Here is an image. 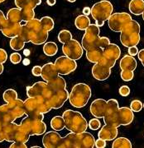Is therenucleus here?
<instances>
[{
	"label": "nucleus",
	"instance_id": "f257e3e1",
	"mask_svg": "<svg viewBox=\"0 0 144 148\" xmlns=\"http://www.w3.org/2000/svg\"><path fill=\"white\" fill-rule=\"evenodd\" d=\"M51 110L47 99L42 96L28 97L26 101H24L25 114L32 119L43 120L44 114L48 113Z\"/></svg>",
	"mask_w": 144,
	"mask_h": 148
},
{
	"label": "nucleus",
	"instance_id": "f03ea898",
	"mask_svg": "<svg viewBox=\"0 0 144 148\" xmlns=\"http://www.w3.org/2000/svg\"><path fill=\"white\" fill-rule=\"evenodd\" d=\"M95 137L88 132L80 133L70 132L62 138L61 148H93L95 147Z\"/></svg>",
	"mask_w": 144,
	"mask_h": 148
},
{
	"label": "nucleus",
	"instance_id": "7ed1b4c3",
	"mask_svg": "<svg viewBox=\"0 0 144 148\" xmlns=\"http://www.w3.org/2000/svg\"><path fill=\"white\" fill-rule=\"evenodd\" d=\"M99 27L96 24H90L87 27L81 40V45L84 49L88 50L91 48H105L110 44V40L107 37L99 36Z\"/></svg>",
	"mask_w": 144,
	"mask_h": 148
},
{
	"label": "nucleus",
	"instance_id": "20e7f679",
	"mask_svg": "<svg viewBox=\"0 0 144 148\" xmlns=\"http://www.w3.org/2000/svg\"><path fill=\"white\" fill-rule=\"evenodd\" d=\"M134 111L128 107H121L104 117V121L105 124L118 127L129 125L134 121Z\"/></svg>",
	"mask_w": 144,
	"mask_h": 148
},
{
	"label": "nucleus",
	"instance_id": "39448f33",
	"mask_svg": "<svg viewBox=\"0 0 144 148\" xmlns=\"http://www.w3.org/2000/svg\"><path fill=\"white\" fill-rule=\"evenodd\" d=\"M62 117L65 120V128L70 132L80 133L86 132L88 128L86 118L78 111L67 110L63 113Z\"/></svg>",
	"mask_w": 144,
	"mask_h": 148
},
{
	"label": "nucleus",
	"instance_id": "423d86ee",
	"mask_svg": "<svg viewBox=\"0 0 144 148\" xmlns=\"http://www.w3.org/2000/svg\"><path fill=\"white\" fill-rule=\"evenodd\" d=\"M92 95V90L86 83L75 84L69 93L70 104L75 108H83L87 105Z\"/></svg>",
	"mask_w": 144,
	"mask_h": 148
},
{
	"label": "nucleus",
	"instance_id": "0eeeda50",
	"mask_svg": "<svg viewBox=\"0 0 144 148\" xmlns=\"http://www.w3.org/2000/svg\"><path fill=\"white\" fill-rule=\"evenodd\" d=\"M120 33V41L123 46L128 48L138 45L140 41V25L137 21L132 19Z\"/></svg>",
	"mask_w": 144,
	"mask_h": 148
},
{
	"label": "nucleus",
	"instance_id": "6e6552de",
	"mask_svg": "<svg viewBox=\"0 0 144 148\" xmlns=\"http://www.w3.org/2000/svg\"><path fill=\"white\" fill-rule=\"evenodd\" d=\"M113 11V7L109 1L101 0L99 3H96L93 5L91 8V15L94 20L95 21V24L99 27H103L104 21H108V19L112 15Z\"/></svg>",
	"mask_w": 144,
	"mask_h": 148
},
{
	"label": "nucleus",
	"instance_id": "1a4fd4ad",
	"mask_svg": "<svg viewBox=\"0 0 144 148\" xmlns=\"http://www.w3.org/2000/svg\"><path fill=\"white\" fill-rule=\"evenodd\" d=\"M22 127L30 136H39L46 132L47 124L43 120H38L31 117H25L20 123Z\"/></svg>",
	"mask_w": 144,
	"mask_h": 148
},
{
	"label": "nucleus",
	"instance_id": "9d476101",
	"mask_svg": "<svg viewBox=\"0 0 144 148\" xmlns=\"http://www.w3.org/2000/svg\"><path fill=\"white\" fill-rule=\"evenodd\" d=\"M132 21L130 14L127 12H116L108 19L109 27L114 32H121L124 27Z\"/></svg>",
	"mask_w": 144,
	"mask_h": 148
},
{
	"label": "nucleus",
	"instance_id": "9b49d317",
	"mask_svg": "<svg viewBox=\"0 0 144 148\" xmlns=\"http://www.w3.org/2000/svg\"><path fill=\"white\" fill-rule=\"evenodd\" d=\"M121 55V49L115 44H109L103 49V57L100 63L111 68L115 65L117 59Z\"/></svg>",
	"mask_w": 144,
	"mask_h": 148
},
{
	"label": "nucleus",
	"instance_id": "f8f14e48",
	"mask_svg": "<svg viewBox=\"0 0 144 148\" xmlns=\"http://www.w3.org/2000/svg\"><path fill=\"white\" fill-rule=\"evenodd\" d=\"M83 49H84L79 43V41H77L74 39H71L67 43L63 44V46H62V52L65 55L74 59L75 61L82 57L83 53H84Z\"/></svg>",
	"mask_w": 144,
	"mask_h": 148
},
{
	"label": "nucleus",
	"instance_id": "ddd939ff",
	"mask_svg": "<svg viewBox=\"0 0 144 148\" xmlns=\"http://www.w3.org/2000/svg\"><path fill=\"white\" fill-rule=\"evenodd\" d=\"M55 65L58 73L61 75H68L77 69V64L75 60L65 55L56 58L55 61Z\"/></svg>",
	"mask_w": 144,
	"mask_h": 148
},
{
	"label": "nucleus",
	"instance_id": "4468645a",
	"mask_svg": "<svg viewBox=\"0 0 144 148\" xmlns=\"http://www.w3.org/2000/svg\"><path fill=\"white\" fill-rule=\"evenodd\" d=\"M51 94L52 90L49 88L47 82H38L32 86L27 87V97L42 96L48 100Z\"/></svg>",
	"mask_w": 144,
	"mask_h": 148
},
{
	"label": "nucleus",
	"instance_id": "2eb2a0df",
	"mask_svg": "<svg viewBox=\"0 0 144 148\" xmlns=\"http://www.w3.org/2000/svg\"><path fill=\"white\" fill-rule=\"evenodd\" d=\"M69 99V92L66 89L56 90L52 92L51 95L48 99L49 104L51 107V109L57 110L61 108L65 102Z\"/></svg>",
	"mask_w": 144,
	"mask_h": 148
},
{
	"label": "nucleus",
	"instance_id": "dca6fc26",
	"mask_svg": "<svg viewBox=\"0 0 144 148\" xmlns=\"http://www.w3.org/2000/svg\"><path fill=\"white\" fill-rule=\"evenodd\" d=\"M42 144L43 147L46 148H61L62 137L57 131H50L44 134Z\"/></svg>",
	"mask_w": 144,
	"mask_h": 148
},
{
	"label": "nucleus",
	"instance_id": "f3484780",
	"mask_svg": "<svg viewBox=\"0 0 144 148\" xmlns=\"http://www.w3.org/2000/svg\"><path fill=\"white\" fill-rule=\"evenodd\" d=\"M108 112V103L104 99H96L91 103L90 113L98 119H104Z\"/></svg>",
	"mask_w": 144,
	"mask_h": 148
},
{
	"label": "nucleus",
	"instance_id": "a211bd4d",
	"mask_svg": "<svg viewBox=\"0 0 144 148\" xmlns=\"http://www.w3.org/2000/svg\"><path fill=\"white\" fill-rule=\"evenodd\" d=\"M91 71L94 78L99 81H104L108 79L111 74V68L108 67L100 62L94 64Z\"/></svg>",
	"mask_w": 144,
	"mask_h": 148
},
{
	"label": "nucleus",
	"instance_id": "6ab92c4d",
	"mask_svg": "<svg viewBox=\"0 0 144 148\" xmlns=\"http://www.w3.org/2000/svg\"><path fill=\"white\" fill-rule=\"evenodd\" d=\"M21 23H14L6 19L5 23L2 27L1 32L3 34V36L8 38H13L19 35V32L21 30Z\"/></svg>",
	"mask_w": 144,
	"mask_h": 148
},
{
	"label": "nucleus",
	"instance_id": "aec40b11",
	"mask_svg": "<svg viewBox=\"0 0 144 148\" xmlns=\"http://www.w3.org/2000/svg\"><path fill=\"white\" fill-rule=\"evenodd\" d=\"M118 133V130L117 127L105 124L99 131L98 137L99 138L104 139L105 141H112L117 138Z\"/></svg>",
	"mask_w": 144,
	"mask_h": 148
},
{
	"label": "nucleus",
	"instance_id": "412c9836",
	"mask_svg": "<svg viewBox=\"0 0 144 148\" xmlns=\"http://www.w3.org/2000/svg\"><path fill=\"white\" fill-rule=\"evenodd\" d=\"M59 76L58 72L56 70V65L51 62H49L47 64H44L42 67V74L41 77L45 82H48L51 80Z\"/></svg>",
	"mask_w": 144,
	"mask_h": 148
},
{
	"label": "nucleus",
	"instance_id": "4be33fe9",
	"mask_svg": "<svg viewBox=\"0 0 144 148\" xmlns=\"http://www.w3.org/2000/svg\"><path fill=\"white\" fill-rule=\"evenodd\" d=\"M86 51V58L87 59L93 63L96 64L100 62L103 57V49L99 47H94L91 48Z\"/></svg>",
	"mask_w": 144,
	"mask_h": 148
},
{
	"label": "nucleus",
	"instance_id": "5701e85b",
	"mask_svg": "<svg viewBox=\"0 0 144 148\" xmlns=\"http://www.w3.org/2000/svg\"><path fill=\"white\" fill-rule=\"evenodd\" d=\"M120 69L122 70H129L134 71L137 68V60L131 55H124L121 58L119 63Z\"/></svg>",
	"mask_w": 144,
	"mask_h": 148
},
{
	"label": "nucleus",
	"instance_id": "b1692460",
	"mask_svg": "<svg viewBox=\"0 0 144 148\" xmlns=\"http://www.w3.org/2000/svg\"><path fill=\"white\" fill-rule=\"evenodd\" d=\"M47 83L49 88L52 90V92L56 91V90L66 89V82L61 76H58L57 77L51 80V81H48L47 82Z\"/></svg>",
	"mask_w": 144,
	"mask_h": 148
},
{
	"label": "nucleus",
	"instance_id": "393cba45",
	"mask_svg": "<svg viewBox=\"0 0 144 148\" xmlns=\"http://www.w3.org/2000/svg\"><path fill=\"white\" fill-rule=\"evenodd\" d=\"M48 39V32L45 30H41L38 32H33L32 33V37L31 40V43L33 45H40L45 44Z\"/></svg>",
	"mask_w": 144,
	"mask_h": 148
},
{
	"label": "nucleus",
	"instance_id": "a878e982",
	"mask_svg": "<svg viewBox=\"0 0 144 148\" xmlns=\"http://www.w3.org/2000/svg\"><path fill=\"white\" fill-rule=\"evenodd\" d=\"M128 8L134 15H142L144 11V0H131Z\"/></svg>",
	"mask_w": 144,
	"mask_h": 148
},
{
	"label": "nucleus",
	"instance_id": "bb28decb",
	"mask_svg": "<svg viewBox=\"0 0 144 148\" xmlns=\"http://www.w3.org/2000/svg\"><path fill=\"white\" fill-rule=\"evenodd\" d=\"M29 138H30V135L22 127L20 124L19 125L17 124L13 134V142H21V143H26L29 140Z\"/></svg>",
	"mask_w": 144,
	"mask_h": 148
},
{
	"label": "nucleus",
	"instance_id": "cd10ccee",
	"mask_svg": "<svg viewBox=\"0 0 144 148\" xmlns=\"http://www.w3.org/2000/svg\"><path fill=\"white\" fill-rule=\"evenodd\" d=\"M14 3L18 8L34 9L36 7L41 4L42 0H14Z\"/></svg>",
	"mask_w": 144,
	"mask_h": 148
},
{
	"label": "nucleus",
	"instance_id": "c85d7f7f",
	"mask_svg": "<svg viewBox=\"0 0 144 148\" xmlns=\"http://www.w3.org/2000/svg\"><path fill=\"white\" fill-rule=\"evenodd\" d=\"M7 19L14 23H21L22 21L21 8H11L7 13Z\"/></svg>",
	"mask_w": 144,
	"mask_h": 148
},
{
	"label": "nucleus",
	"instance_id": "c756f323",
	"mask_svg": "<svg viewBox=\"0 0 144 148\" xmlns=\"http://www.w3.org/2000/svg\"><path fill=\"white\" fill-rule=\"evenodd\" d=\"M90 20L86 15H80L75 20V26L80 31H86L87 27L90 25Z\"/></svg>",
	"mask_w": 144,
	"mask_h": 148
},
{
	"label": "nucleus",
	"instance_id": "7c9ffc66",
	"mask_svg": "<svg viewBox=\"0 0 144 148\" xmlns=\"http://www.w3.org/2000/svg\"><path fill=\"white\" fill-rule=\"evenodd\" d=\"M58 51V46L55 42H46L43 46V53L47 56L52 57L56 55Z\"/></svg>",
	"mask_w": 144,
	"mask_h": 148
},
{
	"label": "nucleus",
	"instance_id": "2f4dec72",
	"mask_svg": "<svg viewBox=\"0 0 144 148\" xmlns=\"http://www.w3.org/2000/svg\"><path fill=\"white\" fill-rule=\"evenodd\" d=\"M32 33H33V32L25 24V25H22L21 26V30H20L18 36L20 37L25 43L31 42Z\"/></svg>",
	"mask_w": 144,
	"mask_h": 148
},
{
	"label": "nucleus",
	"instance_id": "473e14b6",
	"mask_svg": "<svg viewBox=\"0 0 144 148\" xmlns=\"http://www.w3.org/2000/svg\"><path fill=\"white\" fill-rule=\"evenodd\" d=\"M51 127L55 131H61L63 130L65 125V120L62 116H55L51 120Z\"/></svg>",
	"mask_w": 144,
	"mask_h": 148
},
{
	"label": "nucleus",
	"instance_id": "72a5a7b5",
	"mask_svg": "<svg viewBox=\"0 0 144 148\" xmlns=\"http://www.w3.org/2000/svg\"><path fill=\"white\" fill-rule=\"evenodd\" d=\"M132 143L126 138H115L112 144L113 148H132Z\"/></svg>",
	"mask_w": 144,
	"mask_h": 148
},
{
	"label": "nucleus",
	"instance_id": "f704fd0d",
	"mask_svg": "<svg viewBox=\"0 0 144 148\" xmlns=\"http://www.w3.org/2000/svg\"><path fill=\"white\" fill-rule=\"evenodd\" d=\"M24 45H25V42L18 36L11 38L10 47L12 49L15 51H20L24 48Z\"/></svg>",
	"mask_w": 144,
	"mask_h": 148
},
{
	"label": "nucleus",
	"instance_id": "c9c22d12",
	"mask_svg": "<svg viewBox=\"0 0 144 148\" xmlns=\"http://www.w3.org/2000/svg\"><path fill=\"white\" fill-rule=\"evenodd\" d=\"M41 23H42V27L43 30L47 31V32H51L52 31L54 28V21L53 19L51 16H43L40 19Z\"/></svg>",
	"mask_w": 144,
	"mask_h": 148
},
{
	"label": "nucleus",
	"instance_id": "e433bc0d",
	"mask_svg": "<svg viewBox=\"0 0 144 148\" xmlns=\"http://www.w3.org/2000/svg\"><path fill=\"white\" fill-rule=\"evenodd\" d=\"M3 100L6 103H8V102L16 100L17 98V93L16 90H13V89H8L3 92Z\"/></svg>",
	"mask_w": 144,
	"mask_h": 148
},
{
	"label": "nucleus",
	"instance_id": "4c0bfd02",
	"mask_svg": "<svg viewBox=\"0 0 144 148\" xmlns=\"http://www.w3.org/2000/svg\"><path fill=\"white\" fill-rule=\"evenodd\" d=\"M26 25L32 30V32H38V31L42 30L41 21L39 19L35 18V17L32 20H30L29 21L26 22Z\"/></svg>",
	"mask_w": 144,
	"mask_h": 148
},
{
	"label": "nucleus",
	"instance_id": "58836bf2",
	"mask_svg": "<svg viewBox=\"0 0 144 148\" xmlns=\"http://www.w3.org/2000/svg\"><path fill=\"white\" fill-rule=\"evenodd\" d=\"M72 39V34L68 30H62L59 32L58 40L61 44H65L70 41Z\"/></svg>",
	"mask_w": 144,
	"mask_h": 148
},
{
	"label": "nucleus",
	"instance_id": "ea45409f",
	"mask_svg": "<svg viewBox=\"0 0 144 148\" xmlns=\"http://www.w3.org/2000/svg\"><path fill=\"white\" fill-rule=\"evenodd\" d=\"M22 21L27 22L30 20L35 17V12L34 9H28V8H22Z\"/></svg>",
	"mask_w": 144,
	"mask_h": 148
},
{
	"label": "nucleus",
	"instance_id": "a19ab883",
	"mask_svg": "<svg viewBox=\"0 0 144 148\" xmlns=\"http://www.w3.org/2000/svg\"><path fill=\"white\" fill-rule=\"evenodd\" d=\"M107 103H108V112H107V114H109L110 113H112V112L116 110L117 109L119 108L118 102L115 99H110V100H109V101H107Z\"/></svg>",
	"mask_w": 144,
	"mask_h": 148
},
{
	"label": "nucleus",
	"instance_id": "79ce46f5",
	"mask_svg": "<svg viewBox=\"0 0 144 148\" xmlns=\"http://www.w3.org/2000/svg\"><path fill=\"white\" fill-rule=\"evenodd\" d=\"M120 77L122 80L124 82H130L132 81L134 77V71H129V70H122L121 73H120Z\"/></svg>",
	"mask_w": 144,
	"mask_h": 148
},
{
	"label": "nucleus",
	"instance_id": "37998d69",
	"mask_svg": "<svg viewBox=\"0 0 144 148\" xmlns=\"http://www.w3.org/2000/svg\"><path fill=\"white\" fill-rule=\"evenodd\" d=\"M143 108V103L139 100H134L130 104V109L134 112H139Z\"/></svg>",
	"mask_w": 144,
	"mask_h": 148
},
{
	"label": "nucleus",
	"instance_id": "c03bdc74",
	"mask_svg": "<svg viewBox=\"0 0 144 148\" xmlns=\"http://www.w3.org/2000/svg\"><path fill=\"white\" fill-rule=\"evenodd\" d=\"M88 126L90 127L91 130H98L101 127V123L98 118H95L90 120V122L88 123Z\"/></svg>",
	"mask_w": 144,
	"mask_h": 148
},
{
	"label": "nucleus",
	"instance_id": "a18cd8bd",
	"mask_svg": "<svg viewBox=\"0 0 144 148\" xmlns=\"http://www.w3.org/2000/svg\"><path fill=\"white\" fill-rule=\"evenodd\" d=\"M10 61L13 64H18L22 61V56L21 54L17 52L13 53L10 55Z\"/></svg>",
	"mask_w": 144,
	"mask_h": 148
},
{
	"label": "nucleus",
	"instance_id": "49530a36",
	"mask_svg": "<svg viewBox=\"0 0 144 148\" xmlns=\"http://www.w3.org/2000/svg\"><path fill=\"white\" fill-rule=\"evenodd\" d=\"M118 92H119L120 95H122V96H124V97H125V96H128V95L130 94V88L128 87V86L124 85V86H122L119 88Z\"/></svg>",
	"mask_w": 144,
	"mask_h": 148
},
{
	"label": "nucleus",
	"instance_id": "de8ad7c7",
	"mask_svg": "<svg viewBox=\"0 0 144 148\" xmlns=\"http://www.w3.org/2000/svg\"><path fill=\"white\" fill-rule=\"evenodd\" d=\"M32 73L35 77H41V74H42V67L39 66V65L34 66L32 69Z\"/></svg>",
	"mask_w": 144,
	"mask_h": 148
},
{
	"label": "nucleus",
	"instance_id": "09e8293b",
	"mask_svg": "<svg viewBox=\"0 0 144 148\" xmlns=\"http://www.w3.org/2000/svg\"><path fill=\"white\" fill-rule=\"evenodd\" d=\"M8 59V53L3 49H0V63L4 64Z\"/></svg>",
	"mask_w": 144,
	"mask_h": 148
},
{
	"label": "nucleus",
	"instance_id": "8fccbe9b",
	"mask_svg": "<svg viewBox=\"0 0 144 148\" xmlns=\"http://www.w3.org/2000/svg\"><path fill=\"white\" fill-rule=\"evenodd\" d=\"M95 147L97 148H104L106 147V141L101 138H98V140L95 141Z\"/></svg>",
	"mask_w": 144,
	"mask_h": 148
},
{
	"label": "nucleus",
	"instance_id": "3c124183",
	"mask_svg": "<svg viewBox=\"0 0 144 148\" xmlns=\"http://www.w3.org/2000/svg\"><path fill=\"white\" fill-rule=\"evenodd\" d=\"M26 143L21 142H13L10 145V148H27Z\"/></svg>",
	"mask_w": 144,
	"mask_h": 148
},
{
	"label": "nucleus",
	"instance_id": "603ef678",
	"mask_svg": "<svg viewBox=\"0 0 144 148\" xmlns=\"http://www.w3.org/2000/svg\"><path fill=\"white\" fill-rule=\"evenodd\" d=\"M128 53H129V55H131V56L138 55V47H137L136 45H135V46L128 47Z\"/></svg>",
	"mask_w": 144,
	"mask_h": 148
},
{
	"label": "nucleus",
	"instance_id": "864d4df0",
	"mask_svg": "<svg viewBox=\"0 0 144 148\" xmlns=\"http://www.w3.org/2000/svg\"><path fill=\"white\" fill-rule=\"evenodd\" d=\"M6 19H7V17H5L3 12L0 10V31L2 30V27L3 26V24L5 23Z\"/></svg>",
	"mask_w": 144,
	"mask_h": 148
},
{
	"label": "nucleus",
	"instance_id": "5fc2aeb1",
	"mask_svg": "<svg viewBox=\"0 0 144 148\" xmlns=\"http://www.w3.org/2000/svg\"><path fill=\"white\" fill-rule=\"evenodd\" d=\"M138 55L139 60L142 62V64H143V66L144 67V49H141V50H139Z\"/></svg>",
	"mask_w": 144,
	"mask_h": 148
},
{
	"label": "nucleus",
	"instance_id": "6e6d98bb",
	"mask_svg": "<svg viewBox=\"0 0 144 148\" xmlns=\"http://www.w3.org/2000/svg\"><path fill=\"white\" fill-rule=\"evenodd\" d=\"M91 13V8L89 7H86L83 8V14L86 15V16H89Z\"/></svg>",
	"mask_w": 144,
	"mask_h": 148
},
{
	"label": "nucleus",
	"instance_id": "4d7b16f0",
	"mask_svg": "<svg viewBox=\"0 0 144 148\" xmlns=\"http://www.w3.org/2000/svg\"><path fill=\"white\" fill-rule=\"evenodd\" d=\"M56 3V0H47V3L49 6H54Z\"/></svg>",
	"mask_w": 144,
	"mask_h": 148
},
{
	"label": "nucleus",
	"instance_id": "13d9d810",
	"mask_svg": "<svg viewBox=\"0 0 144 148\" xmlns=\"http://www.w3.org/2000/svg\"><path fill=\"white\" fill-rule=\"evenodd\" d=\"M22 63H23V65L27 66V65H29V64H30V63H31V62H30V59H29V58H26L25 59H24V60H23V61H22Z\"/></svg>",
	"mask_w": 144,
	"mask_h": 148
},
{
	"label": "nucleus",
	"instance_id": "bf43d9fd",
	"mask_svg": "<svg viewBox=\"0 0 144 148\" xmlns=\"http://www.w3.org/2000/svg\"><path fill=\"white\" fill-rule=\"evenodd\" d=\"M23 53H24V55H25V56H29V55H30V53H31V52H30V50H29L28 49H25L23 50Z\"/></svg>",
	"mask_w": 144,
	"mask_h": 148
},
{
	"label": "nucleus",
	"instance_id": "052dcab7",
	"mask_svg": "<svg viewBox=\"0 0 144 148\" xmlns=\"http://www.w3.org/2000/svg\"><path fill=\"white\" fill-rule=\"evenodd\" d=\"M3 69H4V68H3V64H1V63H0V75L3 73Z\"/></svg>",
	"mask_w": 144,
	"mask_h": 148
},
{
	"label": "nucleus",
	"instance_id": "680f3d73",
	"mask_svg": "<svg viewBox=\"0 0 144 148\" xmlns=\"http://www.w3.org/2000/svg\"><path fill=\"white\" fill-rule=\"evenodd\" d=\"M76 0H68V2H70V3H75Z\"/></svg>",
	"mask_w": 144,
	"mask_h": 148
},
{
	"label": "nucleus",
	"instance_id": "e2e57ef3",
	"mask_svg": "<svg viewBox=\"0 0 144 148\" xmlns=\"http://www.w3.org/2000/svg\"><path fill=\"white\" fill-rule=\"evenodd\" d=\"M142 15H143V21H144V11H143V14H142Z\"/></svg>",
	"mask_w": 144,
	"mask_h": 148
},
{
	"label": "nucleus",
	"instance_id": "0e129e2a",
	"mask_svg": "<svg viewBox=\"0 0 144 148\" xmlns=\"http://www.w3.org/2000/svg\"><path fill=\"white\" fill-rule=\"evenodd\" d=\"M4 1H5V0H0V3H3V2H4Z\"/></svg>",
	"mask_w": 144,
	"mask_h": 148
},
{
	"label": "nucleus",
	"instance_id": "69168bd1",
	"mask_svg": "<svg viewBox=\"0 0 144 148\" xmlns=\"http://www.w3.org/2000/svg\"><path fill=\"white\" fill-rule=\"evenodd\" d=\"M3 125H2V124H0V127H3Z\"/></svg>",
	"mask_w": 144,
	"mask_h": 148
},
{
	"label": "nucleus",
	"instance_id": "338daca9",
	"mask_svg": "<svg viewBox=\"0 0 144 148\" xmlns=\"http://www.w3.org/2000/svg\"><path fill=\"white\" fill-rule=\"evenodd\" d=\"M143 108H144V103H143Z\"/></svg>",
	"mask_w": 144,
	"mask_h": 148
}]
</instances>
